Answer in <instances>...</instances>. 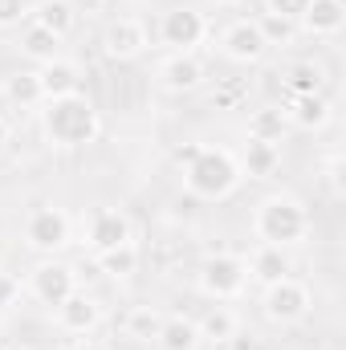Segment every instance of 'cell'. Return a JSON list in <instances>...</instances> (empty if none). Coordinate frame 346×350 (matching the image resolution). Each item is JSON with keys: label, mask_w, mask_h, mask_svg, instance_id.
Listing matches in <instances>:
<instances>
[{"label": "cell", "mask_w": 346, "mask_h": 350, "mask_svg": "<svg viewBox=\"0 0 346 350\" xmlns=\"http://www.w3.org/2000/svg\"><path fill=\"white\" fill-rule=\"evenodd\" d=\"M159 82L172 90V94H191V90L204 86V62L196 53H172L159 66Z\"/></svg>", "instance_id": "cell-13"}, {"label": "cell", "mask_w": 346, "mask_h": 350, "mask_svg": "<svg viewBox=\"0 0 346 350\" xmlns=\"http://www.w3.org/2000/svg\"><path fill=\"white\" fill-rule=\"evenodd\" d=\"M241 163L224 147H200L196 159L183 167V183L196 200H228L241 187Z\"/></svg>", "instance_id": "cell-2"}, {"label": "cell", "mask_w": 346, "mask_h": 350, "mask_svg": "<svg viewBox=\"0 0 346 350\" xmlns=\"http://www.w3.org/2000/svg\"><path fill=\"white\" fill-rule=\"evenodd\" d=\"M98 269H102L106 277H131V273L139 269V249H135V241H131V245H118V249H110V253H98Z\"/></svg>", "instance_id": "cell-28"}, {"label": "cell", "mask_w": 346, "mask_h": 350, "mask_svg": "<svg viewBox=\"0 0 346 350\" xmlns=\"http://www.w3.org/2000/svg\"><path fill=\"white\" fill-rule=\"evenodd\" d=\"M261 29V37H265V45L273 49V45H293L297 41V25L293 21H285V16H277V12H261V16H253Z\"/></svg>", "instance_id": "cell-27"}, {"label": "cell", "mask_w": 346, "mask_h": 350, "mask_svg": "<svg viewBox=\"0 0 346 350\" xmlns=\"http://www.w3.org/2000/svg\"><path fill=\"white\" fill-rule=\"evenodd\" d=\"M196 330H200V342H228L237 330H241V322H237V314L228 310V306H212L200 322H196Z\"/></svg>", "instance_id": "cell-22"}, {"label": "cell", "mask_w": 346, "mask_h": 350, "mask_svg": "<svg viewBox=\"0 0 346 350\" xmlns=\"http://www.w3.org/2000/svg\"><path fill=\"white\" fill-rule=\"evenodd\" d=\"M249 285V261L237 253H216L200 265V289L212 301H232Z\"/></svg>", "instance_id": "cell-4"}, {"label": "cell", "mask_w": 346, "mask_h": 350, "mask_svg": "<svg viewBox=\"0 0 346 350\" xmlns=\"http://www.w3.org/2000/svg\"><path fill=\"white\" fill-rule=\"evenodd\" d=\"M74 350H110V347H106V342H98V338H82Z\"/></svg>", "instance_id": "cell-34"}, {"label": "cell", "mask_w": 346, "mask_h": 350, "mask_svg": "<svg viewBox=\"0 0 346 350\" xmlns=\"http://www.w3.org/2000/svg\"><path fill=\"white\" fill-rule=\"evenodd\" d=\"M330 118H334V106H330L326 94H293L289 98L285 122H293L297 131H322Z\"/></svg>", "instance_id": "cell-14"}, {"label": "cell", "mask_w": 346, "mask_h": 350, "mask_svg": "<svg viewBox=\"0 0 346 350\" xmlns=\"http://www.w3.org/2000/svg\"><path fill=\"white\" fill-rule=\"evenodd\" d=\"M261 310L273 326H293L310 314V289L297 281V277H281L277 285H265V297H261Z\"/></svg>", "instance_id": "cell-5"}, {"label": "cell", "mask_w": 346, "mask_h": 350, "mask_svg": "<svg viewBox=\"0 0 346 350\" xmlns=\"http://www.w3.org/2000/svg\"><path fill=\"white\" fill-rule=\"evenodd\" d=\"M220 53H224L228 62H237V66H257L261 57L269 53L257 21H232V25L220 33Z\"/></svg>", "instance_id": "cell-10"}, {"label": "cell", "mask_w": 346, "mask_h": 350, "mask_svg": "<svg viewBox=\"0 0 346 350\" xmlns=\"http://www.w3.org/2000/svg\"><path fill=\"white\" fill-rule=\"evenodd\" d=\"M8 139H12V131H8V122H4V118H0V151H4V147H8Z\"/></svg>", "instance_id": "cell-35"}, {"label": "cell", "mask_w": 346, "mask_h": 350, "mask_svg": "<svg viewBox=\"0 0 346 350\" xmlns=\"http://www.w3.org/2000/svg\"><path fill=\"white\" fill-rule=\"evenodd\" d=\"M29 289H33V297L41 306L57 310L70 293H78V273H74V265H66V261H41L33 269V277H29Z\"/></svg>", "instance_id": "cell-8"}, {"label": "cell", "mask_w": 346, "mask_h": 350, "mask_svg": "<svg viewBox=\"0 0 346 350\" xmlns=\"http://www.w3.org/2000/svg\"><path fill=\"white\" fill-rule=\"evenodd\" d=\"M25 245L33 253H57V249H66L70 245V220H66V212L49 208V204L33 208L25 216Z\"/></svg>", "instance_id": "cell-7"}, {"label": "cell", "mask_w": 346, "mask_h": 350, "mask_svg": "<svg viewBox=\"0 0 346 350\" xmlns=\"http://www.w3.org/2000/svg\"><path fill=\"white\" fill-rule=\"evenodd\" d=\"M0 350H25V347H0Z\"/></svg>", "instance_id": "cell-37"}, {"label": "cell", "mask_w": 346, "mask_h": 350, "mask_svg": "<svg viewBox=\"0 0 346 350\" xmlns=\"http://www.w3.org/2000/svg\"><path fill=\"white\" fill-rule=\"evenodd\" d=\"M37 78H41V90H45V98L78 94V86H82V70H78L70 57H53L49 66H41V70H37Z\"/></svg>", "instance_id": "cell-17"}, {"label": "cell", "mask_w": 346, "mask_h": 350, "mask_svg": "<svg viewBox=\"0 0 346 350\" xmlns=\"http://www.w3.org/2000/svg\"><path fill=\"white\" fill-rule=\"evenodd\" d=\"M253 232H257L261 245H277V249L302 245V241L310 237V212H306L302 200H293V196H269V200L257 204Z\"/></svg>", "instance_id": "cell-3"}, {"label": "cell", "mask_w": 346, "mask_h": 350, "mask_svg": "<svg viewBox=\"0 0 346 350\" xmlns=\"http://www.w3.org/2000/svg\"><path fill=\"white\" fill-rule=\"evenodd\" d=\"M33 21L45 25L49 33H57V37L66 41V37L74 33V25H78V8H74L70 0H41L37 12H33Z\"/></svg>", "instance_id": "cell-20"}, {"label": "cell", "mask_w": 346, "mask_h": 350, "mask_svg": "<svg viewBox=\"0 0 346 350\" xmlns=\"http://www.w3.org/2000/svg\"><path fill=\"white\" fill-rule=\"evenodd\" d=\"M159 326H163V314H159L155 306H135V310H127V318H122V334H127L131 342H155Z\"/></svg>", "instance_id": "cell-23"}, {"label": "cell", "mask_w": 346, "mask_h": 350, "mask_svg": "<svg viewBox=\"0 0 346 350\" xmlns=\"http://www.w3.org/2000/svg\"><path fill=\"white\" fill-rule=\"evenodd\" d=\"M322 82H326V70L318 62H293L285 70V86L289 94H322Z\"/></svg>", "instance_id": "cell-26"}, {"label": "cell", "mask_w": 346, "mask_h": 350, "mask_svg": "<svg viewBox=\"0 0 346 350\" xmlns=\"http://www.w3.org/2000/svg\"><path fill=\"white\" fill-rule=\"evenodd\" d=\"M29 12H33V4H29V0H0V29L21 25Z\"/></svg>", "instance_id": "cell-29"}, {"label": "cell", "mask_w": 346, "mask_h": 350, "mask_svg": "<svg viewBox=\"0 0 346 350\" xmlns=\"http://www.w3.org/2000/svg\"><path fill=\"white\" fill-rule=\"evenodd\" d=\"M285 110H277V106H261L249 114V139H265V143H281V135H285Z\"/></svg>", "instance_id": "cell-24"}, {"label": "cell", "mask_w": 346, "mask_h": 350, "mask_svg": "<svg viewBox=\"0 0 346 350\" xmlns=\"http://www.w3.org/2000/svg\"><path fill=\"white\" fill-rule=\"evenodd\" d=\"M343 25H346V4L343 0H310L306 16L297 21V29L310 33V37H338Z\"/></svg>", "instance_id": "cell-15"}, {"label": "cell", "mask_w": 346, "mask_h": 350, "mask_svg": "<svg viewBox=\"0 0 346 350\" xmlns=\"http://www.w3.org/2000/svg\"><path fill=\"white\" fill-rule=\"evenodd\" d=\"M21 53H25V57H33L37 66H49L53 57H62V37H57V33H49L45 25L29 21V25H25V33H21Z\"/></svg>", "instance_id": "cell-19"}, {"label": "cell", "mask_w": 346, "mask_h": 350, "mask_svg": "<svg viewBox=\"0 0 346 350\" xmlns=\"http://www.w3.org/2000/svg\"><path fill=\"white\" fill-rule=\"evenodd\" d=\"M204 37H208V21L200 8L179 4V8H168L159 21V41L172 45V53H196V45H204Z\"/></svg>", "instance_id": "cell-6"}, {"label": "cell", "mask_w": 346, "mask_h": 350, "mask_svg": "<svg viewBox=\"0 0 346 350\" xmlns=\"http://www.w3.org/2000/svg\"><path fill=\"white\" fill-rule=\"evenodd\" d=\"M155 347L159 350H196L200 347V330H196V322L191 318H163V326H159V334H155Z\"/></svg>", "instance_id": "cell-21"}, {"label": "cell", "mask_w": 346, "mask_h": 350, "mask_svg": "<svg viewBox=\"0 0 346 350\" xmlns=\"http://www.w3.org/2000/svg\"><path fill=\"white\" fill-rule=\"evenodd\" d=\"M216 4H224V8H237V4H245V0H216Z\"/></svg>", "instance_id": "cell-36"}, {"label": "cell", "mask_w": 346, "mask_h": 350, "mask_svg": "<svg viewBox=\"0 0 346 350\" xmlns=\"http://www.w3.org/2000/svg\"><path fill=\"white\" fill-rule=\"evenodd\" d=\"M289 273H293V261H289V253L277 249V245H261L257 253L249 257V277L261 281V285H277V281L289 277Z\"/></svg>", "instance_id": "cell-16"}, {"label": "cell", "mask_w": 346, "mask_h": 350, "mask_svg": "<svg viewBox=\"0 0 346 350\" xmlns=\"http://www.w3.org/2000/svg\"><path fill=\"white\" fill-rule=\"evenodd\" d=\"M306 8H310V0H269V4H265V12H277V16L293 21V25L306 16Z\"/></svg>", "instance_id": "cell-30"}, {"label": "cell", "mask_w": 346, "mask_h": 350, "mask_svg": "<svg viewBox=\"0 0 346 350\" xmlns=\"http://www.w3.org/2000/svg\"><path fill=\"white\" fill-rule=\"evenodd\" d=\"M196 151H200V143H187V147H179V151H175V163H179V167H187V163L196 159Z\"/></svg>", "instance_id": "cell-32"}, {"label": "cell", "mask_w": 346, "mask_h": 350, "mask_svg": "<svg viewBox=\"0 0 346 350\" xmlns=\"http://www.w3.org/2000/svg\"><path fill=\"white\" fill-rule=\"evenodd\" d=\"M4 98H8L12 106H37V102H45V90H41V78H37V70L12 74V78L4 82Z\"/></svg>", "instance_id": "cell-25"}, {"label": "cell", "mask_w": 346, "mask_h": 350, "mask_svg": "<svg viewBox=\"0 0 346 350\" xmlns=\"http://www.w3.org/2000/svg\"><path fill=\"white\" fill-rule=\"evenodd\" d=\"M16 301H21V281L0 269V310H12Z\"/></svg>", "instance_id": "cell-31"}, {"label": "cell", "mask_w": 346, "mask_h": 350, "mask_svg": "<svg viewBox=\"0 0 346 350\" xmlns=\"http://www.w3.org/2000/svg\"><path fill=\"white\" fill-rule=\"evenodd\" d=\"M237 163H241V175H249V179H269V175L281 167V147L277 143H265V139H249L245 143V155Z\"/></svg>", "instance_id": "cell-18"}, {"label": "cell", "mask_w": 346, "mask_h": 350, "mask_svg": "<svg viewBox=\"0 0 346 350\" xmlns=\"http://www.w3.org/2000/svg\"><path fill=\"white\" fill-rule=\"evenodd\" d=\"M330 187H334V196H343V163L338 159L330 163Z\"/></svg>", "instance_id": "cell-33"}, {"label": "cell", "mask_w": 346, "mask_h": 350, "mask_svg": "<svg viewBox=\"0 0 346 350\" xmlns=\"http://www.w3.org/2000/svg\"><path fill=\"white\" fill-rule=\"evenodd\" d=\"M131 241H135V228L118 208H94L86 216V245L94 253H110V249L131 245Z\"/></svg>", "instance_id": "cell-9"}, {"label": "cell", "mask_w": 346, "mask_h": 350, "mask_svg": "<svg viewBox=\"0 0 346 350\" xmlns=\"http://www.w3.org/2000/svg\"><path fill=\"white\" fill-rule=\"evenodd\" d=\"M98 106L90 102L86 94H62V98H45L41 110V131L53 147H86L98 139Z\"/></svg>", "instance_id": "cell-1"}, {"label": "cell", "mask_w": 346, "mask_h": 350, "mask_svg": "<svg viewBox=\"0 0 346 350\" xmlns=\"http://www.w3.org/2000/svg\"><path fill=\"white\" fill-rule=\"evenodd\" d=\"M102 49H106L110 62H131V57H139V53L147 49V29H143V21L118 16V21L102 33Z\"/></svg>", "instance_id": "cell-11"}, {"label": "cell", "mask_w": 346, "mask_h": 350, "mask_svg": "<svg viewBox=\"0 0 346 350\" xmlns=\"http://www.w3.org/2000/svg\"><path fill=\"white\" fill-rule=\"evenodd\" d=\"M98 322H102V306H98V297H90V293H70L62 306H57V326L66 330V334H78V338H86L98 330Z\"/></svg>", "instance_id": "cell-12"}]
</instances>
